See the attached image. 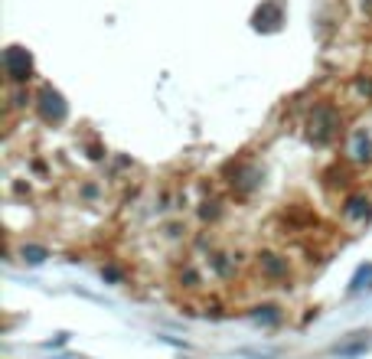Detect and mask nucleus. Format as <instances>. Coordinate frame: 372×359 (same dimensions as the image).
<instances>
[{
    "mask_svg": "<svg viewBox=\"0 0 372 359\" xmlns=\"http://www.w3.org/2000/svg\"><path fill=\"white\" fill-rule=\"evenodd\" d=\"M333 127H336V118L330 108H317V114L310 118V134L317 137V141H327V137L333 134Z\"/></svg>",
    "mask_w": 372,
    "mask_h": 359,
    "instance_id": "f257e3e1",
    "label": "nucleus"
},
{
    "mask_svg": "<svg viewBox=\"0 0 372 359\" xmlns=\"http://www.w3.org/2000/svg\"><path fill=\"white\" fill-rule=\"evenodd\" d=\"M7 72L13 79H26L30 75V56H26V50H20V46L7 50Z\"/></svg>",
    "mask_w": 372,
    "mask_h": 359,
    "instance_id": "f03ea898",
    "label": "nucleus"
},
{
    "mask_svg": "<svg viewBox=\"0 0 372 359\" xmlns=\"http://www.w3.org/2000/svg\"><path fill=\"white\" fill-rule=\"evenodd\" d=\"M43 114L46 121H62L65 118V101L59 92H43Z\"/></svg>",
    "mask_w": 372,
    "mask_h": 359,
    "instance_id": "7ed1b4c3",
    "label": "nucleus"
},
{
    "mask_svg": "<svg viewBox=\"0 0 372 359\" xmlns=\"http://www.w3.org/2000/svg\"><path fill=\"white\" fill-rule=\"evenodd\" d=\"M369 278H372V265H369V268H362V271L356 274V281H353V291H362V287H366L362 281H369Z\"/></svg>",
    "mask_w": 372,
    "mask_h": 359,
    "instance_id": "20e7f679",
    "label": "nucleus"
},
{
    "mask_svg": "<svg viewBox=\"0 0 372 359\" xmlns=\"http://www.w3.org/2000/svg\"><path fill=\"white\" fill-rule=\"evenodd\" d=\"M43 255H46L43 248H23V258L33 261V265H37V261H43Z\"/></svg>",
    "mask_w": 372,
    "mask_h": 359,
    "instance_id": "39448f33",
    "label": "nucleus"
}]
</instances>
